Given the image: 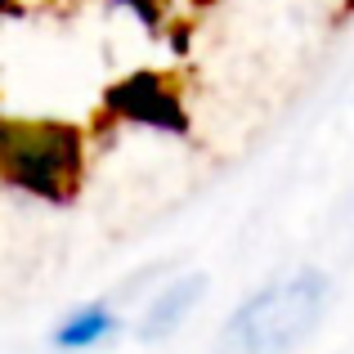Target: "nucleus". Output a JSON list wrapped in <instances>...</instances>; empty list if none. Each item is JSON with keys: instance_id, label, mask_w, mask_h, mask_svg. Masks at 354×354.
Segmentation results:
<instances>
[{"instance_id": "f03ea898", "label": "nucleus", "mask_w": 354, "mask_h": 354, "mask_svg": "<svg viewBox=\"0 0 354 354\" xmlns=\"http://www.w3.org/2000/svg\"><path fill=\"white\" fill-rule=\"evenodd\" d=\"M202 287H207V283H202V274L175 278V283L166 287V292L144 310V319H139V337H144V341H162V337H171V332L180 328L184 319H189L193 305L202 301Z\"/></svg>"}, {"instance_id": "7ed1b4c3", "label": "nucleus", "mask_w": 354, "mask_h": 354, "mask_svg": "<svg viewBox=\"0 0 354 354\" xmlns=\"http://www.w3.org/2000/svg\"><path fill=\"white\" fill-rule=\"evenodd\" d=\"M117 319L104 310V305H86V310L68 314V319L59 323V332H54V346L59 350H90L99 346L104 337H113Z\"/></svg>"}, {"instance_id": "f257e3e1", "label": "nucleus", "mask_w": 354, "mask_h": 354, "mask_svg": "<svg viewBox=\"0 0 354 354\" xmlns=\"http://www.w3.org/2000/svg\"><path fill=\"white\" fill-rule=\"evenodd\" d=\"M328 310V278L319 269H301L292 278L260 287L229 319L225 350L229 354H292L319 328Z\"/></svg>"}]
</instances>
